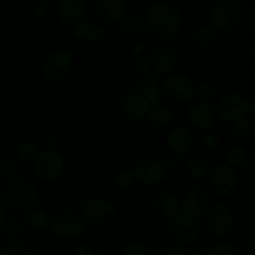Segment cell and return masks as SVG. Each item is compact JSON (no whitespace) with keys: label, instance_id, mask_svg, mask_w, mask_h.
<instances>
[{"label":"cell","instance_id":"obj_1","mask_svg":"<svg viewBox=\"0 0 255 255\" xmlns=\"http://www.w3.org/2000/svg\"><path fill=\"white\" fill-rule=\"evenodd\" d=\"M146 29L159 40H173L183 25V16L176 5L161 1L152 5L146 15Z\"/></svg>","mask_w":255,"mask_h":255},{"label":"cell","instance_id":"obj_2","mask_svg":"<svg viewBox=\"0 0 255 255\" xmlns=\"http://www.w3.org/2000/svg\"><path fill=\"white\" fill-rule=\"evenodd\" d=\"M209 21L219 31H232L243 21V7L238 0H217L209 9Z\"/></svg>","mask_w":255,"mask_h":255},{"label":"cell","instance_id":"obj_3","mask_svg":"<svg viewBox=\"0 0 255 255\" xmlns=\"http://www.w3.org/2000/svg\"><path fill=\"white\" fill-rule=\"evenodd\" d=\"M4 199L9 207H12L17 211H25L39 204L40 194L31 183L15 179L9 182L5 188Z\"/></svg>","mask_w":255,"mask_h":255},{"label":"cell","instance_id":"obj_4","mask_svg":"<svg viewBox=\"0 0 255 255\" xmlns=\"http://www.w3.org/2000/svg\"><path fill=\"white\" fill-rule=\"evenodd\" d=\"M132 168H133L136 182L146 184V186H154L157 183H161L167 178V174H168L166 161L157 156H151V154L139 157Z\"/></svg>","mask_w":255,"mask_h":255},{"label":"cell","instance_id":"obj_5","mask_svg":"<svg viewBox=\"0 0 255 255\" xmlns=\"http://www.w3.org/2000/svg\"><path fill=\"white\" fill-rule=\"evenodd\" d=\"M51 231L57 238L64 241L79 239L86 231V222L75 212H60L50 221Z\"/></svg>","mask_w":255,"mask_h":255},{"label":"cell","instance_id":"obj_6","mask_svg":"<svg viewBox=\"0 0 255 255\" xmlns=\"http://www.w3.org/2000/svg\"><path fill=\"white\" fill-rule=\"evenodd\" d=\"M34 169L40 179L46 182L59 181L65 173V159L61 153L56 149H45L40 151L36 158L34 159Z\"/></svg>","mask_w":255,"mask_h":255},{"label":"cell","instance_id":"obj_7","mask_svg":"<svg viewBox=\"0 0 255 255\" xmlns=\"http://www.w3.org/2000/svg\"><path fill=\"white\" fill-rule=\"evenodd\" d=\"M202 217L207 232L214 237L226 236L234 226L232 211L223 203H213L208 206Z\"/></svg>","mask_w":255,"mask_h":255},{"label":"cell","instance_id":"obj_8","mask_svg":"<svg viewBox=\"0 0 255 255\" xmlns=\"http://www.w3.org/2000/svg\"><path fill=\"white\" fill-rule=\"evenodd\" d=\"M201 226L197 218L184 214L182 212L169 218L168 234L172 241L179 246H189L199 236Z\"/></svg>","mask_w":255,"mask_h":255},{"label":"cell","instance_id":"obj_9","mask_svg":"<svg viewBox=\"0 0 255 255\" xmlns=\"http://www.w3.org/2000/svg\"><path fill=\"white\" fill-rule=\"evenodd\" d=\"M74 60L69 50H57L51 52L44 62V75L49 81L59 82L69 79L74 69Z\"/></svg>","mask_w":255,"mask_h":255},{"label":"cell","instance_id":"obj_10","mask_svg":"<svg viewBox=\"0 0 255 255\" xmlns=\"http://www.w3.org/2000/svg\"><path fill=\"white\" fill-rule=\"evenodd\" d=\"M162 90L176 104H186L194 96V84L191 77L182 72H172L164 79Z\"/></svg>","mask_w":255,"mask_h":255},{"label":"cell","instance_id":"obj_11","mask_svg":"<svg viewBox=\"0 0 255 255\" xmlns=\"http://www.w3.org/2000/svg\"><path fill=\"white\" fill-rule=\"evenodd\" d=\"M238 183L236 169L227 163L214 167L209 174V187L212 192L221 198L231 196Z\"/></svg>","mask_w":255,"mask_h":255},{"label":"cell","instance_id":"obj_12","mask_svg":"<svg viewBox=\"0 0 255 255\" xmlns=\"http://www.w3.org/2000/svg\"><path fill=\"white\" fill-rule=\"evenodd\" d=\"M116 204L105 197H94L84 206V216L86 221L96 226H105L116 217Z\"/></svg>","mask_w":255,"mask_h":255},{"label":"cell","instance_id":"obj_13","mask_svg":"<svg viewBox=\"0 0 255 255\" xmlns=\"http://www.w3.org/2000/svg\"><path fill=\"white\" fill-rule=\"evenodd\" d=\"M179 203H181L182 213L188 214L194 218L202 217L207 207L209 206L208 191L203 186L188 187Z\"/></svg>","mask_w":255,"mask_h":255},{"label":"cell","instance_id":"obj_14","mask_svg":"<svg viewBox=\"0 0 255 255\" xmlns=\"http://www.w3.org/2000/svg\"><path fill=\"white\" fill-rule=\"evenodd\" d=\"M216 115L226 122H234L246 115V99L239 92H227L218 100Z\"/></svg>","mask_w":255,"mask_h":255},{"label":"cell","instance_id":"obj_15","mask_svg":"<svg viewBox=\"0 0 255 255\" xmlns=\"http://www.w3.org/2000/svg\"><path fill=\"white\" fill-rule=\"evenodd\" d=\"M151 62L154 74H169L177 67L179 61V54L176 45L171 42H163L158 45L152 52Z\"/></svg>","mask_w":255,"mask_h":255},{"label":"cell","instance_id":"obj_16","mask_svg":"<svg viewBox=\"0 0 255 255\" xmlns=\"http://www.w3.org/2000/svg\"><path fill=\"white\" fill-rule=\"evenodd\" d=\"M119 106L122 112L133 121L143 120L149 109L148 101L136 89L127 90L124 94H121L119 99Z\"/></svg>","mask_w":255,"mask_h":255},{"label":"cell","instance_id":"obj_17","mask_svg":"<svg viewBox=\"0 0 255 255\" xmlns=\"http://www.w3.org/2000/svg\"><path fill=\"white\" fill-rule=\"evenodd\" d=\"M144 119H146L147 126L153 133L162 134L169 131L171 127L173 126L174 115L171 107L167 105L158 104L149 107Z\"/></svg>","mask_w":255,"mask_h":255},{"label":"cell","instance_id":"obj_18","mask_svg":"<svg viewBox=\"0 0 255 255\" xmlns=\"http://www.w3.org/2000/svg\"><path fill=\"white\" fill-rule=\"evenodd\" d=\"M188 120L192 126L198 131L208 132L214 127L217 121V115L213 107L207 102H193L188 107Z\"/></svg>","mask_w":255,"mask_h":255},{"label":"cell","instance_id":"obj_19","mask_svg":"<svg viewBox=\"0 0 255 255\" xmlns=\"http://www.w3.org/2000/svg\"><path fill=\"white\" fill-rule=\"evenodd\" d=\"M166 143L174 156H186L193 148L194 138L192 132L184 126H176L169 129Z\"/></svg>","mask_w":255,"mask_h":255},{"label":"cell","instance_id":"obj_20","mask_svg":"<svg viewBox=\"0 0 255 255\" xmlns=\"http://www.w3.org/2000/svg\"><path fill=\"white\" fill-rule=\"evenodd\" d=\"M59 15L65 24L74 26L86 21L89 16V6L85 0H61Z\"/></svg>","mask_w":255,"mask_h":255},{"label":"cell","instance_id":"obj_21","mask_svg":"<svg viewBox=\"0 0 255 255\" xmlns=\"http://www.w3.org/2000/svg\"><path fill=\"white\" fill-rule=\"evenodd\" d=\"M136 90L143 95L144 99L152 106L161 104L163 90L156 74H152L151 71L146 74H139V76L136 79Z\"/></svg>","mask_w":255,"mask_h":255},{"label":"cell","instance_id":"obj_22","mask_svg":"<svg viewBox=\"0 0 255 255\" xmlns=\"http://www.w3.org/2000/svg\"><path fill=\"white\" fill-rule=\"evenodd\" d=\"M71 34L75 39L84 40L89 44H99L107 37V29L101 22L86 20L71 26Z\"/></svg>","mask_w":255,"mask_h":255},{"label":"cell","instance_id":"obj_23","mask_svg":"<svg viewBox=\"0 0 255 255\" xmlns=\"http://www.w3.org/2000/svg\"><path fill=\"white\" fill-rule=\"evenodd\" d=\"M152 208L158 217L169 219L181 212V203L176 194L171 192H162L154 196L152 201Z\"/></svg>","mask_w":255,"mask_h":255},{"label":"cell","instance_id":"obj_24","mask_svg":"<svg viewBox=\"0 0 255 255\" xmlns=\"http://www.w3.org/2000/svg\"><path fill=\"white\" fill-rule=\"evenodd\" d=\"M146 22L138 16L125 15L117 21V34L124 39H137L146 31Z\"/></svg>","mask_w":255,"mask_h":255},{"label":"cell","instance_id":"obj_25","mask_svg":"<svg viewBox=\"0 0 255 255\" xmlns=\"http://www.w3.org/2000/svg\"><path fill=\"white\" fill-rule=\"evenodd\" d=\"M97 12L106 22H117L126 15V4L124 0H99Z\"/></svg>","mask_w":255,"mask_h":255},{"label":"cell","instance_id":"obj_26","mask_svg":"<svg viewBox=\"0 0 255 255\" xmlns=\"http://www.w3.org/2000/svg\"><path fill=\"white\" fill-rule=\"evenodd\" d=\"M218 42V30L212 25H201L192 35V45L197 50L207 51L216 46Z\"/></svg>","mask_w":255,"mask_h":255},{"label":"cell","instance_id":"obj_27","mask_svg":"<svg viewBox=\"0 0 255 255\" xmlns=\"http://www.w3.org/2000/svg\"><path fill=\"white\" fill-rule=\"evenodd\" d=\"M21 223L25 228L34 232H42L50 227L49 216L41 209L32 207V208L25 209L21 214Z\"/></svg>","mask_w":255,"mask_h":255},{"label":"cell","instance_id":"obj_28","mask_svg":"<svg viewBox=\"0 0 255 255\" xmlns=\"http://www.w3.org/2000/svg\"><path fill=\"white\" fill-rule=\"evenodd\" d=\"M184 173L193 181H202L206 178L209 172L208 162L201 156H189L184 158L181 163Z\"/></svg>","mask_w":255,"mask_h":255},{"label":"cell","instance_id":"obj_29","mask_svg":"<svg viewBox=\"0 0 255 255\" xmlns=\"http://www.w3.org/2000/svg\"><path fill=\"white\" fill-rule=\"evenodd\" d=\"M111 184L120 191H128L136 184V177L132 167L125 166L116 169L111 176Z\"/></svg>","mask_w":255,"mask_h":255},{"label":"cell","instance_id":"obj_30","mask_svg":"<svg viewBox=\"0 0 255 255\" xmlns=\"http://www.w3.org/2000/svg\"><path fill=\"white\" fill-rule=\"evenodd\" d=\"M15 153L22 161H34L40 153V144L32 138H22L15 144Z\"/></svg>","mask_w":255,"mask_h":255},{"label":"cell","instance_id":"obj_31","mask_svg":"<svg viewBox=\"0 0 255 255\" xmlns=\"http://www.w3.org/2000/svg\"><path fill=\"white\" fill-rule=\"evenodd\" d=\"M231 133L237 139H246L253 134L254 132V117L244 115L237 121L232 122Z\"/></svg>","mask_w":255,"mask_h":255},{"label":"cell","instance_id":"obj_32","mask_svg":"<svg viewBox=\"0 0 255 255\" xmlns=\"http://www.w3.org/2000/svg\"><path fill=\"white\" fill-rule=\"evenodd\" d=\"M194 95L198 97L199 101H212L218 96V86L212 80H201L194 85Z\"/></svg>","mask_w":255,"mask_h":255},{"label":"cell","instance_id":"obj_33","mask_svg":"<svg viewBox=\"0 0 255 255\" xmlns=\"http://www.w3.org/2000/svg\"><path fill=\"white\" fill-rule=\"evenodd\" d=\"M19 176V164L16 159L11 156L0 157V178L2 181L11 182L17 179Z\"/></svg>","mask_w":255,"mask_h":255},{"label":"cell","instance_id":"obj_34","mask_svg":"<svg viewBox=\"0 0 255 255\" xmlns=\"http://www.w3.org/2000/svg\"><path fill=\"white\" fill-rule=\"evenodd\" d=\"M2 232L5 233V236L9 237L11 241H22L25 237V227L21 223V221L15 218L5 219L2 222Z\"/></svg>","mask_w":255,"mask_h":255},{"label":"cell","instance_id":"obj_35","mask_svg":"<svg viewBox=\"0 0 255 255\" xmlns=\"http://www.w3.org/2000/svg\"><path fill=\"white\" fill-rule=\"evenodd\" d=\"M124 255H153V248L148 242L134 239L125 246Z\"/></svg>","mask_w":255,"mask_h":255},{"label":"cell","instance_id":"obj_36","mask_svg":"<svg viewBox=\"0 0 255 255\" xmlns=\"http://www.w3.org/2000/svg\"><path fill=\"white\" fill-rule=\"evenodd\" d=\"M232 217L233 221L239 224H248L254 219V208L253 204L244 203L239 204L238 207L232 211Z\"/></svg>","mask_w":255,"mask_h":255},{"label":"cell","instance_id":"obj_37","mask_svg":"<svg viewBox=\"0 0 255 255\" xmlns=\"http://www.w3.org/2000/svg\"><path fill=\"white\" fill-rule=\"evenodd\" d=\"M248 159V152L242 147H234L227 154V164L232 168H241Z\"/></svg>","mask_w":255,"mask_h":255},{"label":"cell","instance_id":"obj_38","mask_svg":"<svg viewBox=\"0 0 255 255\" xmlns=\"http://www.w3.org/2000/svg\"><path fill=\"white\" fill-rule=\"evenodd\" d=\"M208 255H242L241 249L231 242H219L208 249Z\"/></svg>","mask_w":255,"mask_h":255},{"label":"cell","instance_id":"obj_39","mask_svg":"<svg viewBox=\"0 0 255 255\" xmlns=\"http://www.w3.org/2000/svg\"><path fill=\"white\" fill-rule=\"evenodd\" d=\"M0 255H39L34 249L29 248V247L25 246H19V244H15V246H9L6 248H2L0 251Z\"/></svg>","mask_w":255,"mask_h":255},{"label":"cell","instance_id":"obj_40","mask_svg":"<svg viewBox=\"0 0 255 255\" xmlns=\"http://www.w3.org/2000/svg\"><path fill=\"white\" fill-rule=\"evenodd\" d=\"M242 196L244 201L249 204H253L255 202V183L254 181H246V183L242 187Z\"/></svg>","mask_w":255,"mask_h":255},{"label":"cell","instance_id":"obj_41","mask_svg":"<svg viewBox=\"0 0 255 255\" xmlns=\"http://www.w3.org/2000/svg\"><path fill=\"white\" fill-rule=\"evenodd\" d=\"M241 171L246 181H255V159L248 157L246 163L241 167Z\"/></svg>","mask_w":255,"mask_h":255},{"label":"cell","instance_id":"obj_42","mask_svg":"<svg viewBox=\"0 0 255 255\" xmlns=\"http://www.w3.org/2000/svg\"><path fill=\"white\" fill-rule=\"evenodd\" d=\"M202 144L208 151L217 149L219 147V144H221V138L216 133H206L202 137Z\"/></svg>","mask_w":255,"mask_h":255},{"label":"cell","instance_id":"obj_43","mask_svg":"<svg viewBox=\"0 0 255 255\" xmlns=\"http://www.w3.org/2000/svg\"><path fill=\"white\" fill-rule=\"evenodd\" d=\"M134 69L139 72V74H146L152 70V62L149 56H137L136 61H134Z\"/></svg>","mask_w":255,"mask_h":255},{"label":"cell","instance_id":"obj_44","mask_svg":"<svg viewBox=\"0 0 255 255\" xmlns=\"http://www.w3.org/2000/svg\"><path fill=\"white\" fill-rule=\"evenodd\" d=\"M158 255H188V252L183 248V246L179 244H169L161 249Z\"/></svg>","mask_w":255,"mask_h":255},{"label":"cell","instance_id":"obj_45","mask_svg":"<svg viewBox=\"0 0 255 255\" xmlns=\"http://www.w3.org/2000/svg\"><path fill=\"white\" fill-rule=\"evenodd\" d=\"M52 12V7L49 1H40L36 5V15L40 19H47Z\"/></svg>","mask_w":255,"mask_h":255},{"label":"cell","instance_id":"obj_46","mask_svg":"<svg viewBox=\"0 0 255 255\" xmlns=\"http://www.w3.org/2000/svg\"><path fill=\"white\" fill-rule=\"evenodd\" d=\"M244 239H246L247 246H248L252 251H254L255 249V226L254 224H251L249 228L247 229Z\"/></svg>","mask_w":255,"mask_h":255},{"label":"cell","instance_id":"obj_47","mask_svg":"<svg viewBox=\"0 0 255 255\" xmlns=\"http://www.w3.org/2000/svg\"><path fill=\"white\" fill-rule=\"evenodd\" d=\"M62 142H64L62 137L60 136V134H56V133L50 134V136L47 137V139H46L47 146L51 147V149H56V148H59V147H61Z\"/></svg>","mask_w":255,"mask_h":255},{"label":"cell","instance_id":"obj_48","mask_svg":"<svg viewBox=\"0 0 255 255\" xmlns=\"http://www.w3.org/2000/svg\"><path fill=\"white\" fill-rule=\"evenodd\" d=\"M7 216H9V204L6 203L4 197L0 196V226L7 218Z\"/></svg>","mask_w":255,"mask_h":255},{"label":"cell","instance_id":"obj_49","mask_svg":"<svg viewBox=\"0 0 255 255\" xmlns=\"http://www.w3.org/2000/svg\"><path fill=\"white\" fill-rule=\"evenodd\" d=\"M255 114V97L251 96L248 100H246V115L247 116L254 117Z\"/></svg>","mask_w":255,"mask_h":255},{"label":"cell","instance_id":"obj_50","mask_svg":"<svg viewBox=\"0 0 255 255\" xmlns=\"http://www.w3.org/2000/svg\"><path fill=\"white\" fill-rule=\"evenodd\" d=\"M144 46H146V44H144L143 41H137L136 44L131 47V54L133 55V56H139V55L143 52Z\"/></svg>","mask_w":255,"mask_h":255},{"label":"cell","instance_id":"obj_51","mask_svg":"<svg viewBox=\"0 0 255 255\" xmlns=\"http://www.w3.org/2000/svg\"><path fill=\"white\" fill-rule=\"evenodd\" d=\"M70 54H71L72 60H74V64H77V62L82 61L85 57L84 50H81V49H76V50H74V51H70Z\"/></svg>","mask_w":255,"mask_h":255},{"label":"cell","instance_id":"obj_52","mask_svg":"<svg viewBox=\"0 0 255 255\" xmlns=\"http://www.w3.org/2000/svg\"><path fill=\"white\" fill-rule=\"evenodd\" d=\"M167 163V167H171V168H179L181 167V163L182 161H179L178 159V156H174V157H171V158L168 159V162H166Z\"/></svg>","mask_w":255,"mask_h":255},{"label":"cell","instance_id":"obj_53","mask_svg":"<svg viewBox=\"0 0 255 255\" xmlns=\"http://www.w3.org/2000/svg\"><path fill=\"white\" fill-rule=\"evenodd\" d=\"M76 255H92V251L86 246H80L77 249Z\"/></svg>","mask_w":255,"mask_h":255},{"label":"cell","instance_id":"obj_54","mask_svg":"<svg viewBox=\"0 0 255 255\" xmlns=\"http://www.w3.org/2000/svg\"><path fill=\"white\" fill-rule=\"evenodd\" d=\"M188 255H208V249H204V248L193 249V251L189 252Z\"/></svg>","mask_w":255,"mask_h":255},{"label":"cell","instance_id":"obj_55","mask_svg":"<svg viewBox=\"0 0 255 255\" xmlns=\"http://www.w3.org/2000/svg\"><path fill=\"white\" fill-rule=\"evenodd\" d=\"M254 19H255V12L252 11L251 14H249L248 16V22H249V26H251V29H255V22H254Z\"/></svg>","mask_w":255,"mask_h":255},{"label":"cell","instance_id":"obj_56","mask_svg":"<svg viewBox=\"0 0 255 255\" xmlns=\"http://www.w3.org/2000/svg\"><path fill=\"white\" fill-rule=\"evenodd\" d=\"M34 1H37V2H40V1H49V0H34Z\"/></svg>","mask_w":255,"mask_h":255},{"label":"cell","instance_id":"obj_57","mask_svg":"<svg viewBox=\"0 0 255 255\" xmlns=\"http://www.w3.org/2000/svg\"><path fill=\"white\" fill-rule=\"evenodd\" d=\"M92 255H106V254H102V253H92Z\"/></svg>","mask_w":255,"mask_h":255},{"label":"cell","instance_id":"obj_58","mask_svg":"<svg viewBox=\"0 0 255 255\" xmlns=\"http://www.w3.org/2000/svg\"><path fill=\"white\" fill-rule=\"evenodd\" d=\"M92 1H99V0H92Z\"/></svg>","mask_w":255,"mask_h":255}]
</instances>
